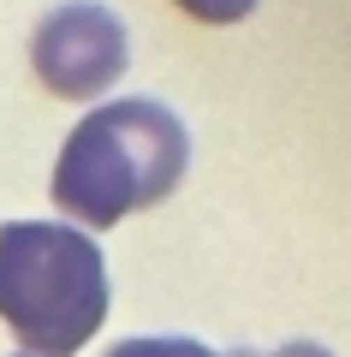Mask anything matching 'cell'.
I'll return each mask as SVG.
<instances>
[{"label":"cell","mask_w":351,"mask_h":357,"mask_svg":"<svg viewBox=\"0 0 351 357\" xmlns=\"http://www.w3.org/2000/svg\"><path fill=\"white\" fill-rule=\"evenodd\" d=\"M191 137L161 102H107L77 119L54 167V203L84 227H119L185 178Z\"/></svg>","instance_id":"obj_1"},{"label":"cell","mask_w":351,"mask_h":357,"mask_svg":"<svg viewBox=\"0 0 351 357\" xmlns=\"http://www.w3.org/2000/svg\"><path fill=\"white\" fill-rule=\"evenodd\" d=\"M107 316V268L89 232L60 220L0 227V321L24 357H72Z\"/></svg>","instance_id":"obj_2"},{"label":"cell","mask_w":351,"mask_h":357,"mask_svg":"<svg viewBox=\"0 0 351 357\" xmlns=\"http://www.w3.org/2000/svg\"><path fill=\"white\" fill-rule=\"evenodd\" d=\"M126 24L107 13V6H60L36 24L30 36V60L36 77L66 96V102H89L113 77L126 72Z\"/></svg>","instance_id":"obj_3"},{"label":"cell","mask_w":351,"mask_h":357,"mask_svg":"<svg viewBox=\"0 0 351 357\" xmlns=\"http://www.w3.org/2000/svg\"><path fill=\"white\" fill-rule=\"evenodd\" d=\"M107 357H214L202 340H126L113 345Z\"/></svg>","instance_id":"obj_4"},{"label":"cell","mask_w":351,"mask_h":357,"mask_svg":"<svg viewBox=\"0 0 351 357\" xmlns=\"http://www.w3.org/2000/svg\"><path fill=\"white\" fill-rule=\"evenodd\" d=\"M179 13L202 18V24H239L256 13V0H179Z\"/></svg>","instance_id":"obj_5"},{"label":"cell","mask_w":351,"mask_h":357,"mask_svg":"<svg viewBox=\"0 0 351 357\" xmlns=\"http://www.w3.org/2000/svg\"><path fill=\"white\" fill-rule=\"evenodd\" d=\"M274 357H327V351H322V345H310V340H292V345H280Z\"/></svg>","instance_id":"obj_6"}]
</instances>
